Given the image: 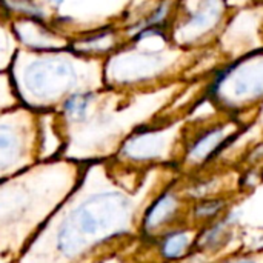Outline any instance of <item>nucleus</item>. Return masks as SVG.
I'll list each match as a JSON object with an SVG mask.
<instances>
[{"label":"nucleus","instance_id":"nucleus-2","mask_svg":"<svg viewBox=\"0 0 263 263\" xmlns=\"http://www.w3.org/2000/svg\"><path fill=\"white\" fill-rule=\"evenodd\" d=\"M23 65L20 72H15L17 92L31 106H49L59 97L86 91V83L80 80L83 63L69 55L35 52L26 57Z\"/></svg>","mask_w":263,"mask_h":263},{"label":"nucleus","instance_id":"nucleus-10","mask_svg":"<svg viewBox=\"0 0 263 263\" xmlns=\"http://www.w3.org/2000/svg\"><path fill=\"white\" fill-rule=\"evenodd\" d=\"M11 42L12 35L3 26H0V69L5 68L12 59L14 46L11 45Z\"/></svg>","mask_w":263,"mask_h":263},{"label":"nucleus","instance_id":"nucleus-8","mask_svg":"<svg viewBox=\"0 0 263 263\" xmlns=\"http://www.w3.org/2000/svg\"><path fill=\"white\" fill-rule=\"evenodd\" d=\"M191 242L193 239L188 231H171L163 237L160 243V253L165 259H180L188 253Z\"/></svg>","mask_w":263,"mask_h":263},{"label":"nucleus","instance_id":"nucleus-11","mask_svg":"<svg viewBox=\"0 0 263 263\" xmlns=\"http://www.w3.org/2000/svg\"><path fill=\"white\" fill-rule=\"evenodd\" d=\"M12 91V85H9L5 76H0V111L3 108H9L11 105H14Z\"/></svg>","mask_w":263,"mask_h":263},{"label":"nucleus","instance_id":"nucleus-5","mask_svg":"<svg viewBox=\"0 0 263 263\" xmlns=\"http://www.w3.org/2000/svg\"><path fill=\"white\" fill-rule=\"evenodd\" d=\"M225 142V126H211L203 129L191 143L188 157L193 162H205L216 156L217 149Z\"/></svg>","mask_w":263,"mask_h":263},{"label":"nucleus","instance_id":"nucleus-4","mask_svg":"<svg viewBox=\"0 0 263 263\" xmlns=\"http://www.w3.org/2000/svg\"><path fill=\"white\" fill-rule=\"evenodd\" d=\"M230 85L231 96L236 99H254L263 96V55L251 63L231 66L216 79V86Z\"/></svg>","mask_w":263,"mask_h":263},{"label":"nucleus","instance_id":"nucleus-3","mask_svg":"<svg viewBox=\"0 0 263 263\" xmlns=\"http://www.w3.org/2000/svg\"><path fill=\"white\" fill-rule=\"evenodd\" d=\"M28 116L22 111L0 117V179L26 166L31 160L32 131Z\"/></svg>","mask_w":263,"mask_h":263},{"label":"nucleus","instance_id":"nucleus-6","mask_svg":"<svg viewBox=\"0 0 263 263\" xmlns=\"http://www.w3.org/2000/svg\"><path fill=\"white\" fill-rule=\"evenodd\" d=\"M179 210V199L173 193L162 194L146 211L143 227L146 231H156L168 223Z\"/></svg>","mask_w":263,"mask_h":263},{"label":"nucleus","instance_id":"nucleus-1","mask_svg":"<svg viewBox=\"0 0 263 263\" xmlns=\"http://www.w3.org/2000/svg\"><path fill=\"white\" fill-rule=\"evenodd\" d=\"M129 217L131 202L125 194L117 191L91 194L62 216L54 239L57 251L76 257L91 245L123 233Z\"/></svg>","mask_w":263,"mask_h":263},{"label":"nucleus","instance_id":"nucleus-12","mask_svg":"<svg viewBox=\"0 0 263 263\" xmlns=\"http://www.w3.org/2000/svg\"><path fill=\"white\" fill-rule=\"evenodd\" d=\"M48 3H51V5H54V6H59V5H62L63 3V0H46Z\"/></svg>","mask_w":263,"mask_h":263},{"label":"nucleus","instance_id":"nucleus-7","mask_svg":"<svg viewBox=\"0 0 263 263\" xmlns=\"http://www.w3.org/2000/svg\"><path fill=\"white\" fill-rule=\"evenodd\" d=\"M219 15H220V3H219V0H203L200 8L188 20L186 29L193 31V32L208 31V28H211L216 23Z\"/></svg>","mask_w":263,"mask_h":263},{"label":"nucleus","instance_id":"nucleus-9","mask_svg":"<svg viewBox=\"0 0 263 263\" xmlns=\"http://www.w3.org/2000/svg\"><path fill=\"white\" fill-rule=\"evenodd\" d=\"M223 208H225V203L222 200H203L196 208V217L197 219H213Z\"/></svg>","mask_w":263,"mask_h":263}]
</instances>
